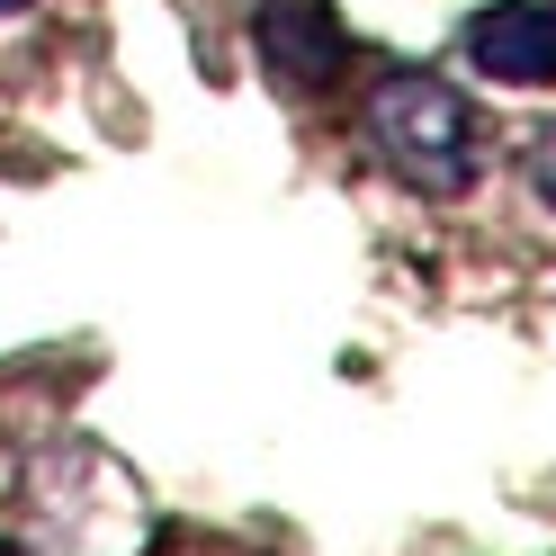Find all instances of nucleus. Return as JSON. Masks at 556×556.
<instances>
[{"mask_svg": "<svg viewBox=\"0 0 556 556\" xmlns=\"http://www.w3.org/2000/svg\"><path fill=\"white\" fill-rule=\"evenodd\" d=\"M18 10H27V0H0V18H18Z\"/></svg>", "mask_w": 556, "mask_h": 556, "instance_id": "5", "label": "nucleus"}, {"mask_svg": "<svg viewBox=\"0 0 556 556\" xmlns=\"http://www.w3.org/2000/svg\"><path fill=\"white\" fill-rule=\"evenodd\" d=\"M252 54L288 99H315V90L341 81L351 37H341V18L324 0H252Z\"/></svg>", "mask_w": 556, "mask_h": 556, "instance_id": "2", "label": "nucleus"}, {"mask_svg": "<svg viewBox=\"0 0 556 556\" xmlns=\"http://www.w3.org/2000/svg\"><path fill=\"white\" fill-rule=\"evenodd\" d=\"M368 144L387 153L395 180H413L422 198H458L476 180V109L458 90H448L440 73H422V63H404V73H387L368 90Z\"/></svg>", "mask_w": 556, "mask_h": 556, "instance_id": "1", "label": "nucleus"}, {"mask_svg": "<svg viewBox=\"0 0 556 556\" xmlns=\"http://www.w3.org/2000/svg\"><path fill=\"white\" fill-rule=\"evenodd\" d=\"M467 63L484 81H511V90L556 81V0H494V10H476Z\"/></svg>", "mask_w": 556, "mask_h": 556, "instance_id": "3", "label": "nucleus"}, {"mask_svg": "<svg viewBox=\"0 0 556 556\" xmlns=\"http://www.w3.org/2000/svg\"><path fill=\"white\" fill-rule=\"evenodd\" d=\"M530 189H539V198L556 206V126L539 135V144H530Z\"/></svg>", "mask_w": 556, "mask_h": 556, "instance_id": "4", "label": "nucleus"}]
</instances>
